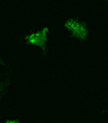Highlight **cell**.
I'll use <instances>...</instances> for the list:
<instances>
[{"label":"cell","mask_w":108,"mask_h":123,"mask_svg":"<svg viewBox=\"0 0 108 123\" xmlns=\"http://www.w3.org/2000/svg\"><path fill=\"white\" fill-rule=\"evenodd\" d=\"M62 27L78 42L87 43L90 40V30L85 20L76 16H69L63 21Z\"/></svg>","instance_id":"1"},{"label":"cell","mask_w":108,"mask_h":123,"mask_svg":"<svg viewBox=\"0 0 108 123\" xmlns=\"http://www.w3.org/2000/svg\"><path fill=\"white\" fill-rule=\"evenodd\" d=\"M49 35H50V26L43 25L38 31L26 34L23 39L27 45L37 47L43 54H46L49 49Z\"/></svg>","instance_id":"2"},{"label":"cell","mask_w":108,"mask_h":123,"mask_svg":"<svg viewBox=\"0 0 108 123\" xmlns=\"http://www.w3.org/2000/svg\"><path fill=\"white\" fill-rule=\"evenodd\" d=\"M8 85H9V81H8V79H5L1 83H0V102H1V100H2L5 91H7Z\"/></svg>","instance_id":"3"},{"label":"cell","mask_w":108,"mask_h":123,"mask_svg":"<svg viewBox=\"0 0 108 123\" xmlns=\"http://www.w3.org/2000/svg\"><path fill=\"white\" fill-rule=\"evenodd\" d=\"M3 123H24V122L15 120V119H5V120L3 121Z\"/></svg>","instance_id":"4"},{"label":"cell","mask_w":108,"mask_h":123,"mask_svg":"<svg viewBox=\"0 0 108 123\" xmlns=\"http://www.w3.org/2000/svg\"><path fill=\"white\" fill-rule=\"evenodd\" d=\"M5 64V59H3V57L0 55V65H2Z\"/></svg>","instance_id":"5"},{"label":"cell","mask_w":108,"mask_h":123,"mask_svg":"<svg viewBox=\"0 0 108 123\" xmlns=\"http://www.w3.org/2000/svg\"><path fill=\"white\" fill-rule=\"evenodd\" d=\"M96 1H97V2H99V1H106V2L108 3V0H96Z\"/></svg>","instance_id":"6"}]
</instances>
